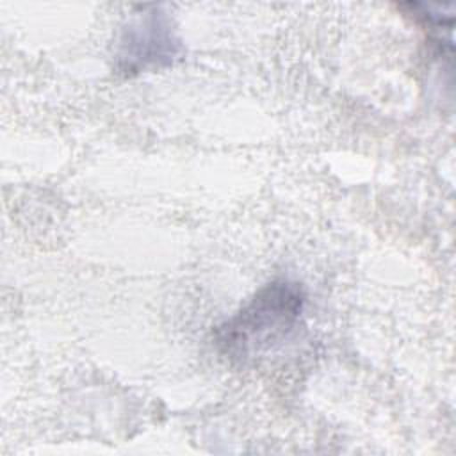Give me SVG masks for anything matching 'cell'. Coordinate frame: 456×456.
I'll use <instances>...</instances> for the list:
<instances>
[{
    "mask_svg": "<svg viewBox=\"0 0 456 456\" xmlns=\"http://www.w3.org/2000/svg\"><path fill=\"white\" fill-rule=\"evenodd\" d=\"M305 303L306 294L301 283L290 280L265 283L240 310L216 328L217 349L233 360L273 349L292 333Z\"/></svg>",
    "mask_w": 456,
    "mask_h": 456,
    "instance_id": "obj_1",
    "label": "cell"
},
{
    "mask_svg": "<svg viewBox=\"0 0 456 456\" xmlns=\"http://www.w3.org/2000/svg\"><path fill=\"white\" fill-rule=\"evenodd\" d=\"M182 45L175 34L171 18L157 5H142L141 12L123 28L116 69L126 77L171 66L180 55Z\"/></svg>",
    "mask_w": 456,
    "mask_h": 456,
    "instance_id": "obj_2",
    "label": "cell"
}]
</instances>
